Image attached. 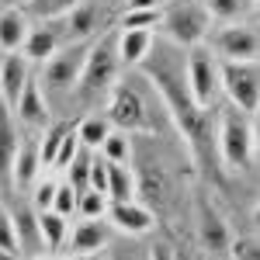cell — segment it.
<instances>
[{
    "mask_svg": "<svg viewBox=\"0 0 260 260\" xmlns=\"http://www.w3.org/2000/svg\"><path fill=\"white\" fill-rule=\"evenodd\" d=\"M77 260H101V257H98V253H94V257H77Z\"/></svg>",
    "mask_w": 260,
    "mask_h": 260,
    "instance_id": "60d3db41",
    "label": "cell"
},
{
    "mask_svg": "<svg viewBox=\"0 0 260 260\" xmlns=\"http://www.w3.org/2000/svg\"><path fill=\"white\" fill-rule=\"evenodd\" d=\"M177 260H191V257H177Z\"/></svg>",
    "mask_w": 260,
    "mask_h": 260,
    "instance_id": "7bdbcfd3",
    "label": "cell"
},
{
    "mask_svg": "<svg viewBox=\"0 0 260 260\" xmlns=\"http://www.w3.org/2000/svg\"><path fill=\"white\" fill-rule=\"evenodd\" d=\"M11 219H14V236H18V257L39 260L45 253L42 233H39V212L31 205H18V208H11Z\"/></svg>",
    "mask_w": 260,
    "mask_h": 260,
    "instance_id": "4fadbf2b",
    "label": "cell"
},
{
    "mask_svg": "<svg viewBox=\"0 0 260 260\" xmlns=\"http://www.w3.org/2000/svg\"><path fill=\"white\" fill-rule=\"evenodd\" d=\"M198 240H201V250L212 253V257H225L229 253V225L215 212V205L208 198L198 201Z\"/></svg>",
    "mask_w": 260,
    "mask_h": 260,
    "instance_id": "7c38bea8",
    "label": "cell"
},
{
    "mask_svg": "<svg viewBox=\"0 0 260 260\" xmlns=\"http://www.w3.org/2000/svg\"><path fill=\"white\" fill-rule=\"evenodd\" d=\"M108 132H111V121L101 118V115H87V118L77 125V139H80V146L90 149V153L101 149V142L108 139Z\"/></svg>",
    "mask_w": 260,
    "mask_h": 260,
    "instance_id": "4316f807",
    "label": "cell"
},
{
    "mask_svg": "<svg viewBox=\"0 0 260 260\" xmlns=\"http://www.w3.org/2000/svg\"><path fill=\"white\" fill-rule=\"evenodd\" d=\"M229 257L233 260H260V246L253 236H240V240H229Z\"/></svg>",
    "mask_w": 260,
    "mask_h": 260,
    "instance_id": "d590c367",
    "label": "cell"
},
{
    "mask_svg": "<svg viewBox=\"0 0 260 260\" xmlns=\"http://www.w3.org/2000/svg\"><path fill=\"white\" fill-rule=\"evenodd\" d=\"M142 73L153 80V87L160 90L163 108L170 111V118L177 125V132L187 142V153L194 167H208L212 160V146H215V121L208 115V108H198L191 90H187V80H184V49L174 45V42H156V49L146 52V59L139 62Z\"/></svg>",
    "mask_w": 260,
    "mask_h": 260,
    "instance_id": "6da1fadb",
    "label": "cell"
},
{
    "mask_svg": "<svg viewBox=\"0 0 260 260\" xmlns=\"http://www.w3.org/2000/svg\"><path fill=\"white\" fill-rule=\"evenodd\" d=\"M0 253H7V257H18V236H14V219H11V208L4 205L0 198Z\"/></svg>",
    "mask_w": 260,
    "mask_h": 260,
    "instance_id": "1f68e13d",
    "label": "cell"
},
{
    "mask_svg": "<svg viewBox=\"0 0 260 260\" xmlns=\"http://www.w3.org/2000/svg\"><path fill=\"white\" fill-rule=\"evenodd\" d=\"M7 4H24V0H7Z\"/></svg>",
    "mask_w": 260,
    "mask_h": 260,
    "instance_id": "b9f144b4",
    "label": "cell"
},
{
    "mask_svg": "<svg viewBox=\"0 0 260 260\" xmlns=\"http://www.w3.org/2000/svg\"><path fill=\"white\" fill-rule=\"evenodd\" d=\"M90 42H73V45H59L49 59L42 62V90L45 94H73V87L80 80V66L87 56Z\"/></svg>",
    "mask_w": 260,
    "mask_h": 260,
    "instance_id": "8992f818",
    "label": "cell"
},
{
    "mask_svg": "<svg viewBox=\"0 0 260 260\" xmlns=\"http://www.w3.org/2000/svg\"><path fill=\"white\" fill-rule=\"evenodd\" d=\"M212 45H215V59H229V62H243V59H257L260 56V35L257 28H250V24H225V28H219L215 31V39H212Z\"/></svg>",
    "mask_w": 260,
    "mask_h": 260,
    "instance_id": "30bf717a",
    "label": "cell"
},
{
    "mask_svg": "<svg viewBox=\"0 0 260 260\" xmlns=\"http://www.w3.org/2000/svg\"><path fill=\"white\" fill-rule=\"evenodd\" d=\"M90 156H94V153L80 146L77 156L66 163V184H70L73 191H83V187H87V180H90Z\"/></svg>",
    "mask_w": 260,
    "mask_h": 260,
    "instance_id": "4dcf8cb0",
    "label": "cell"
},
{
    "mask_svg": "<svg viewBox=\"0 0 260 260\" xmlns=\"http://www.w3.org/2000/svg\"><path fill=\"white\" fill-rule=\"evenodd\" d=\"M108 205H111V201H108L104 191H94V187L77 191V215H80V219H104Z\"/></svg>",
    "mask_w": 260,
    "mask_h": 260,
    "instance_id": "f546056e",
    "label": "cell"
},
{
    "mask_svg": "<svg viewBox=\"0 0 260 260\" xmlns=\"http://www.w3.org/2000/svg\"><path fill=\"white\" fill-rule=\"evenodd\" d=\"M108 201H128L136 198V174L128 163H108Z\"/></svg>",
    "mask_w": 260,
    "mask_h": 260,
    "instance_id": "cb8c5ba5",
    "label": "cell"
},
{
    "mask_svg": "<svg viewBox=\"0 0 260 260\" xmlns=\"http://www.w3.org/2000/svg\"><path fill=\"white\" fill-rule=\"evenodd\" d=\"M39 174H42L39 139H24V142H18V156H14V184H21V187H31Z\"/></svg>",
    "mask_w": 260,
    "mask_h": 260,
    "instance_id": "44dd1931",
    "label": "cell"
},
{
    "mask_svg": "<svg viewBox=\"0 0 260 260\" xmlns=\"http://www.w3.org/2000/svg\"><path fill=\"white\" fill-rule=\"evenodd\" d=\"M49 260H77V257H70V253H52Z\"/></svg>",
    "mask_w": 260,
    "mask_h": 260,
    "instance_id": "ab89813d",
    "label": "cell"
},
{
    "mask_svg": "<svg viewBox=\"0 0 260 260\" xmlns=\"http://www.w3.org/2000/svg\"><path fill=\"white\" fill-rule=\"evenodd\" d=\"M62 28H56L59 45H73V42H90L104 31V11H101L98 0H80L70 14H62Z\"/></svg>",
    "mask_w": 260,
    "mask_h": 260,
    "instance_id": "9c48e42d",
    "label": "cell"
},
{
    "mask_svg": "<svg viewBox=\"0 0 260 260\" xmlns=\"http://www.w3.org/2000/svg\"><path fill=\"white\" fill-rule=\"evenodd\" d=\"M104 260H146V253H139V246H104Z\"/></svg>",
    "mask_w": 260,
    "mask_h": 260,
    "instance_id": "8d00e7d4",
    "label": "cell"
},
{
    "mask_svg": "<svg viewBox=\"0 0 260 260\" xmlns=\"http://www.w3.org/2000/svg\"><path fill=\"white\" fill-rule=\"evenodd\" d=\"M14 115H18L28 128H45V125H49V98H45V90H42V83L35 80V77H28L18 104H14Z\"/></svg>",
    "mask_w": 260,
    "mask_h": 260,
    "instance_id": "2e32d148",
    "label": "cell"
},
{
    "mask_svg": "<svg viewBox=\"0 0 260 260\" xmlns=\"http://www.w3.org/2000/svg\"><path fill=\"white\" fill-rule=\"evenodd\" d=\"M215 149H219V160L225 170L240 174V170L250 167V160H253V128H250L243 111L229 108V111L219 115V121H215Z\"/></svg>",
    "mask_w": 260,
    "mask_h": 260,
    "instance_id": "3957f363",
    "label": "cell"
},
{
    "mask_svg": "<svg viewBox=\"0 0 260 260\" xmlns=\"http://www.w3.org/2000/svg\"><path fill=\"white\" fill-rule=\"evenodd\" d=\"M219 87L225 90V98L233 101V108L243 115H253L260 104V73L257 59H243V62H222L219 59Z\"/></svg>",
    "mask_w": 260,
    "mask_h": 260,
    "instance_id": "5b68a950",
    "label": "cell"
},
{
    "mask_svg": "<svg viewBox=\"0 0 260 260\" xmlns=\"http://www.w3.org/2000/svg\"><path fill=\"white\" fill-rule=\"evenodd\" d=\"M80 0H24L21 11L28 18H39V21H59L62 14H70Z\"/></svg>",
    "mask_w": 260,
    "mask_h": 260,
    "instance_id": "83f0119b",
    "label": "cell"
},
{
    "mask_svg": "<svg viewBox=\"0 0 260 260\" xmlns=\"http://www.w3.org/2000/svg\"><path fill=\"white\" fill-rule=\"evenodd\" d=\"M146 260H177V253H174L167 243H153L149 253H146Z\"/></svg>",
    "mask_w": 260,
    "mask_h": 260,
    "instance_id": "74e56055",
    "label": "cell"
},
{
    "mask_svg": "<svg viewBox=\"0 0 260 260\" xmlns=\"http://www.w3.org/2000/svg\"><path fill=\"white\" fill-rule=\"evenodd\" d=\"M136 174V198H142V205H163L167 201V177H163L160 163L142 160Z\"/></svg>",
    "mask_w": 260,
    "mask_h": 260,
    "instance_id": "ac0fdd59",
    "label": "cell"
},
{
    "mask_svg": "<svg viewBox=\"0 0 260 260\" xmlns=\"http://www.w3.org/2000/svg\"><path fill=\"white\" fill-rule=\"evenodd\" d=\"M118 49H115V35H104L94 39L87 45V56H83L80 66V80H77V90L80 98H101L115 87V77H118Z\"/></svg>",
    "mask_w": 260,
    "mask_h": 260,
    "instance_id": "7a4b0ae2",
    "label": "cell"
},
{
    "mask_svg": "<svg viewBox=\"0 0 260 260\" xmlns=\"http://www.w3.org/2000/svg\"><path fill=\"white\" fill-rule=\"evenodd\" d=\"M52 212H59V215H73L77 212V191L62 180V184H56V198H52Z\"/></svg>",
    "mask_w": 260,
    "mask_h": 260,
    "instance_id": "e575fe53",
    "label": "cell"
},
{
    "mask_svg": "<svg viewBox=\"0 0 260 260\" xmlns=\"http://www.w3.org/2000/svg\"><path fill=\"white\" fill-rule=\"evenodd\" d=\"M73 125L70 121H52V125H45V136L39 142V160H42V174L56 163V153H59L62 139H66V132H70Z\"/></svg>",
    "mask_w": 260,
    "mask_h": 260,
    "instance_id": "484cf974",
    "label": "cell"
},
{
    "mask_svg": "<svg viewBox=\"0 0 260 260\" xmlns=\"http://www.w3.org/2000/svg\"><path fill=\"white\" fill-rule=\"evenodd\" d=\"M59 49V35H56V28H31L28 31V39H24V45H21V56L28 62H45L52 52Z\"/></svg>",
    "mask_w": 260,
    "mask_h": 260,
    "instance_id": "7402d4cb",
    "label": "cell"
},
{
    "mask_svg": "<svg viewBox=\"0 0 260 260\" xmlns=\"http://www.w3.org/2000/svg\"><path fill=\"white\" fill-rule=\"evenodd\" d=\"M149 7H160V0H128V11H149Z\"/></svg>",
    "mask_w": 260,
    "mask_h": 260,
    "instance_id": "f35d334b",
    "label": "cell"
},
{
    "mask_svg": "<svg viewBox=\"0 0 260 260\" xmlns=\"http://www.w3.org/2000/svg\"><path fill=\"white\" fill-rule=\"evenodd\" d=\"M62 246H70V257H94L108 246V225L101 219H83L66 233Z\"/></svg>",
    "mask_w": 260,
    "mask_h": 260,
    "instance_id": "9a60e30c",
    "label": "cell"
},
{
    "mask_svg": "<svg viewBox=\"0 0 260 260\" xmlns=\"http://www.w3.org/2000/svg\"><path fill=\"white\" fill-rule=\"evenodd\" d=\"M108 121L128 132V136H142V132H153V118H149V108L142 101L139 90L132 87H111V98H108Z\"/></svg>",
    "mask_w": 260,
    "mask_h": 260,
    "instance_id": "ba28073f",
    "label": "cell"
},
{
    "mask_svg": "<svg viewBox=\"0 0 260 260\" xmlns=\"http://www.w3.org/2000/svg\"><path fill=\"white\" fill-rule=\"evenodd\" d=\"M28 31H31L28 14H24L21 7H14V4H7V7L0 11V52H21Z\"/></svg>",
    "mask_w": 260,
    "mask_h": 260,
    "instance_id": "e0dca14e",
    "label": "cell"
},
{
    "mask_svg": "<svg viewBox=\"0 0 260 260\" xmlns=\"http://www.w3.org/2000/svg\"><path fill=\"white\" fill-rule=\"evenodd\" d=\"M18 132L11 125L7 108L0 104V187H11L14 184V156H18Z\"/></svg>",
    "mask_w": 260,
    "mask_h": 260,
    "instance_id": "ffe728a7",
    "label": "cell"
},
{
    "mask_svg": "<svg viewBox=\"0 0 260 260\" xmlns=\"http://www.w3.org/2000/svg\"><path fill=\"white\" fill-rule=\"evenodd\" d=\"M115 49H118V62L139 66L146 59V52L153 49V31H146V28H121L115 35Z\"/></svg>",
    "mask_w": 260,
    "mask_h": 260,
    "instance_id": "d6986e66",
    "label": "cell"
},
{
    "mask_svg": "<svg viewBox=\"0 0 260 260\" xmlns=\"http://www.w3.org/2000/svg\"><path fill=\"white\" fill-rule=\"evenodd\" d=\"M39 233H42V246L49 253H59L62 243H66V233H70V219L59 215V212H39Z\"/></svg>",
    "mask_w": 260,
    "mask_h": 260,
    "instance_id": "603a6c76",
    "label": "cell"
},
{
    "mask_svg": "<svg viewBox=\"0 0 260 260\" xmlns=\"http://www.w3.org/2000/svg\"><path fill=\"white\" fill-rule=\"evenodd\" d=\"M160 28L167 42H174L180 49H191V45H201L208 39L212 18L205 11V4H198V0H177L167 11H160Z\"/></svg>",
    "mask_w": 260,
    "mask_h": 260,
    "instance_id": "277c9868",
    "label": "cell"
},
{
    "mask_svg": "<svg viewBox=\"0 0 260 260\" xmlns=\"http://www.w3.org/2000/svg\"><path fill=\"white\" fill-rule=\"evenodd\" d=\"M184 80L198 108H212L219 94V59L212 56L208 45H191L184 56Z\"/></svg>",
    "mask_w": 260,
    "mask_h": 260,
    "instance_id": "52a82bcc",
    "label": "cell"
},
{
    "mask_svg": "<svg viewBox=\"0 0 260 260\" xmlns=\"http://www.w3.org/2000/svg\"><path fill=\"white\" fill-rule=\"evenodd\" d=\"M28 77H31V62L24 59L21 52H7L0 59V101H4L7 111H14V104H18Z\"/></svg>",
    "mask_w": 260,
    "mask_h": 260,
    "instance_id": "5bb4252c",
    "label": "cell"
},
{
    "mask_svg": "<svg viewBox=\"0 0 260 260\" xmlns=\"http://www.w3.org/2000/svg\"><path fill=\"white\" fill-rule=\"evenodd\" d=\"M205 11L212 21L222 24H240L250 11H253V0H205Z\"/></svg>",
    "mask_w": 260,
    "mask_h": 260,
    "instance_id": "d4e9b609",
    "label": "cell"
},
{
    "mask_svg": "<svg viewBox=\"0 0 260 260\" xmlns=\"http://www.w3.org/2000/svg\"><path fill=\"white\" fill-rule=\"evenodd\" d=\"M98 153L108 163H128V160H132V136H128V132H121V128H111V132H108V139L101 142Z\"/></svg>",
    "mask_w": 260,
    "mask_h": 260,
    "instance_id": "f1b7e54d",
    "label": "cell"
},
{
    "mask_svg": "<svg viewBox=\"0 0 260 260\" xmlns=\"http://www.w3.org/2000/svg\"><path fill=\"white\" fill-rule=\"evenodd\" d=\"M121 28H160V7H149V11H125L121 14Z\"/></svg>",
    "mask_w": 260,
    "mask_h": 260,
    "instance_id": "d6a6232c",
    "label": "cell"
},
{
    "mask_svg": "<svg viewBox=\"0 0 260 260\" xmlns=\"http://www.w3.org/2000/svg\"><path fill=\"white\" fill-rule=\"evenodd\" d=\"M108 222L125 233V236H146L153 225H156V215H153V208L149 205H142L139 198H128V201H111L108 205Z\"/></svg>",
    "mask_w": 260,
    "mask_h": 260,
    "instance_id": "8fae6325",
    "label": "cell"
},
{
    "mask_svg": "<svg viewBox=\"0 0 260 260\" xmlns=\"http://www.w3.org/2000/svg\"><path fill=\"white\" fill-rule=\"evenodd\" d=\"M52 198H56V180L52 177H35V198H31V208H35V212H49V208H52Z\"/></svg>",
    "mask_w": 260,
    "mask_h": 260,
    "instance_id": "836d02e7",
    "label": "cell"
}]
</instances>
